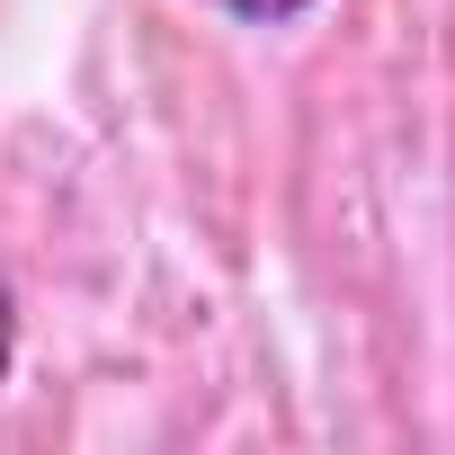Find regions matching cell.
<instances>
[{
  "instance_id": "obj_2",
  "label": "cell",
  "mask_w": 455,
  "mask_h": 455,
  "mask_svg": "<svg viewBox=\"0 0 455 455\" xmlns=\"http://www.w3.org/2000/svg\"><path fill=\"white\" fill-rule=\"evenodd\" d=\"M19 366V295H10V268H0V384Z\"/></svg>"
},
{
  "instance_id": "obj_1",
  "label": "cell",
  "mask_w": 455,
  "mask_h": 455,
  "mask_svg": "<svg viewBox=\"0 0 455 455\" xmlns=\"http://www.w3.org/2000/svg\"><path fill=\"white\" fill-rule=\"evenodd\" d=\"M205 10H223L233 28H295L304 10H322V0H205Z\"/></svg>"
}]
</instances>
